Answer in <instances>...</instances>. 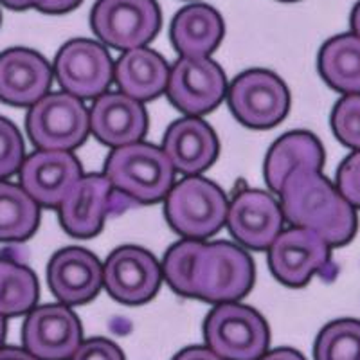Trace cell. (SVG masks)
I'll use <instances>...</instances> for the list:
<instances>
[{
	"label": "cell",
	"instance_id": "obj_13",
	"mask_svg": "<svg viewBox=\"0 0 360 360\" xmlns=\"http://www.w3.org/2000/svg\"><path fill=\"white\" fill-rule=\"evenodd\" d=\"M103 285L119 303H146L159 290L160 266L144 249L121 247L110 254L103 266Z\"/></svg>",
	"mask_w": 360,
	"mask_h": 360
},
{
	"label": "cell",
	"instance_id": "obj_26",
	"mask_svg": "<svg viewBox=\"0 0 360 360\" xmlns=\"http://www.w3.org/2000/svg\"><path fill=\"white\" fill-rule=\"evenodd\" d=\"M38 301V281L25 265L0 259V315L31 311Z\"/></svg>",
	"mask_w": 360,
	"mask_h": 360
},
{
	"label": "cell",
	"instance_id": "obj_11",
	"mask_svg": "<svg viewBox=\"0 0 360 360\" xmlns=\"http://www.w3.org/2000/svg\"><path fill=\"white\" fill-rule=\"evenodd\" d=\"M108 51L92 40H70L60 49L54 72L65 92L76 98H99L114 78Z\"/></svg>",
	"mask_w": 360,
	"mask_h": 360
},
{
	"label": "cell",
	"instance_id": "obj_24",
	"mask_svg": "<svg viewBox=\"0 0 360 360\" xmlns=\"http://www.w3.org/2000/svg\"><path fill=\"white\" fill-rule=\"evenodd\" d=\"M319 72L342 94H360V38L352 33L328 40L319 53Z\"/></svg>",
	"mask_w": 360,
	"mask_h": 360
},
{
	"label": "cell",
	"instance_id": "obj_29",
	"mask_svg": "<svg viewBox=\"0 0 360 360\" xmlns=\"http://www.w3.org/2000/svg\"><path fill=\"white\" fill-rule=\"evenodd\" d=\"M332 128L337 139L353 150H360V94L344 96L333 108Z\"/></svg>",
	"mask_w": 360,
	"mask_h": 360
},
{
	"label": "cell",
	"instance_id": "obj_14",
	"mask_svg": "<svg viewBox=\"0 0 360 360\" xmlns=\"http://www.w3.org/2000/svg\"><path fill=\"white\" fill-rule=\"evenodd\" d=\"M79 179L82 168L76 157L60 150L34 152L20 168V186L45 207H60Z\"/></svg>",
	"mask_w": 360,
	"mask_h": 360
},
{
	"label": "cell",
	"instance_id": "obj_15",
	"mask_svg": "<svg viewBox=\"0 0 360 360\" xmlns=\"http://www.w3.org/2000/svg\"><path fill=\"white\" fill-rule=\"evenodd\" d=\"M283 217V209L272 195L245 189L229 205L227 224L238 242L249 249L266 250L281 234Z\"/></svg>",
	"mask_w": 360,
	"mask_h": 360
},
{
	"label": "cell",
	"instance_id": "obj_40",
	"mask_svg": "<svg viewBox=\"0 0 360 360\" xmlns=\"http://www.w3.org/2000/svg\"><path fill=\"white\" fill-rule=\"evenodd\" d=\"M285 2H292V0H285Z\"/></svg>",
	"mask_w": 360,
	"mask_h": 360
},
{
	"label": "cell",
	"instance_id": "obj_28",
	"mask_svg": "<svg viewBox=\"0 0 360 360\" xmlns=\"http://www.w3.org/2000/svg\"><path fill=\"white\" fill-rule=\"evenodd\" d=\"M200 247V240H182L173 245L164 258V278L176 294L184 297H195V272Z\"/></svg>",
	"mask_w": 360,
	"mask_h": 360
},
{
	"label": "cell",
	"instance_id": "obj_30",
	"mask_svg": "<svg viewBox=\"0 0 360 360\" xmlns=\"http://www.w3.org/2000/svg\"><path fill=\"white\" fill-rule=\"evenodd\" d=\"M24 164V141L18 128L0 117V180L18 172Z\"/></svg>",
	"mask_w": 360,
	"mask_h": 360
},
{
	"label": "cell",
	"instance_id": "obj_17",
	"mask_svg": "<svg viewBox=\"0 0 360 360\" xmlns=\"http://www.w3.org/2000/svg\"><path fill=\"white\" fill-rule=\"evenodd\" d=\"M47 281L58 301L83 304L98 295L103 285V266L89 250L67 247L49 262Z\"/></svg>",
	"mask_w": 360,
	"mask_h": 360
},
{
	"label": "cell",
	"instance_id": "obj_35",
	"mask_svg": "<svg viewBox=\"0 0 360 360\" xmlns=\"http://www.w3.org/2000/svg\"><path fill=\"white\" fill-rule=\"evenodd\" d=\"M259 360H307L303 355L295 349L279 348L274 352H266Z\"/></svg>",
	"mask_w": 360,
	"mask_h": 360
},
{
	"label": "cell",
	"instance_id": "obj_32",
	"mask_svg": "<svg viewBox=\"0 0 360 360\" xmlns=\"http://www.w3.org/2000/svg\"><path fill=\"white\" fill-rule=\"evenodd\" d=\"M70 360H124L123 352L107 339L83 340Z\"/></svg>",
	"mask_w": 360,
	"mask_h": 360
},
{
	"label": "cell",
	"instance_id": "obj_12",
	"mask_svg": "<svg viewBox=\"0 0 360 360\" xmlns=\"http://www.w3.org/2000/svg\"><path fill=\"white\" fill-rule=\"evenodd\" d=\"M272 274L288 287H301L317 272L324 274L330 266L328 243L317 233L294 227L276 238L269 249Z\"/></svg>",
	"mask_w": 360,
	"mask_h": 360
},
{
	"label": "cell",
	"instance_id": "obj_5",
	"mask_svg": "<svg viewBox=\"0 0 360 360\" xmlns=\"http://www.w3.org/2000/svg\"><path fill=\"white\" fill-rule=\"evenodd\" d=\"M249 254L233 243H202L195 272V297L209 303H234L252 288Z\"/></svg>",
	"mask_w": 360,
	"mask_h": 360
},
{
	"label": "cell",
	"instance_id": "obj_23",
	"mask_svg": "<svg viewBox=\"0 0 360 360\" xmlns=\"http://www.w3.org/2000/svg\"><path fill=\"white\" fill-rule=\"evenodd\" d=\"M324 162L323 146L308 131H290L276 141L265 160V176L270 189L281 191L283 182L294 169L311 168L321 172Z\"/></svg>",
	"mask_w": 360,
	"mask_h": 360
},
{
	"label": "cell",
	"instance_id": "obj_2",
	"mask_svg": "<svg viewBox=\"0 0 360 360\" xmlns=\"http://www.w3.org/2000/svg\"><path fill=\"white\" fill-rule=\"evenodd\" d=\"M172 160L152 144L134 143L115 148L105 166V176L124 197L135 202H157L173 188Z\"/></svg>",
	"mask_w": 360,
	"mask_h": 360
},
{
	"label": "cell",
	"instance_id": "obj_3",
	"mask_svg": "<svg viewBox=\"0 0 360 360\" xmlns=\"http://www.w3.org/2000/svg\"><path fill=\"white\" fill-rule=\"evenodd\" d=\"M164 213L180 236L204 240L227 221L229 204L217 184L200 176H188L168 193Z\"/></svg>",
	"mask_w": 360,
	"mask_h": 360
},
{
	"label": "cell",
	"instance_id": "obj_34",
	"mask_svg": "<svg viewBox=\"0 0 360 360\" xmlns=\"http://www.w3.org/2000/svg\"><path fill=\"white\" fill-rule=\"evenodd\" d=\"M82 2L83 0H45V4L41 6L40 11L53 13V15H56V13H65V11H70V9H74V8H78Z\"/></svg>",
	"mask_w": 360,
	"mask_h": 360
},
{
	"label": "cell",
	"instance_id": "obj_27",
	"mask_svg": "<svg viewBox=\"0 0 360 360\" xmlns=\"http://www.w3.org/2000/svg\"><path fill=\"white\" fill-rule=\"evenodd\" d=\"M315 360H360V321L339 319L326 324L314 346Z\"/></svg>",
	"mask_w": 360,
	"mask_h": 360
},
{
	"label": "cell",
	"instance_id": "obj_39",
	"mask_svg": "<svg viewBox=\"0 0 360 360\" xmlns=\"http://www.w3.org/2000/svg\"><path fill=\"white\" fill-rule=\"evenodd\" d=\"M4 337H6V321H4V315H0V346L4 342Z\"/></svg>",
	"mask_w": 360,
	"mask_h": 360
},
{
	"label": "cell",
	"instance_id": "obj_36",
	"mask_svg": "<svg viewBox=\"0 0 360 360\" xmlns=\"http://www.w3.org/2000/svg\"><path fill=\"white\" fill-rule=\"evenodd\" d=\"M0 360H40L27 352L25 348H0Z\"/></svg>",
	"mask_w": 360,
	"mask_h": 360
},
{
	"label": "cell",
	"instance_id": "obj_1",
	"mask_svg": "<svg viewBox=\"0 0 360 360\" xmlns=\"http://www.w3.org/2000/svg\"><path fill=\"white\" fill-rule=\"evenodd\" d=\"M279 195L285 218L295 227L317 233L328 245H344L355 236V207L317 169H294Z\"/></svg>",
	"mask_w": 360,
	"mask_h": 360
},
{
	"label": "cell",
	"instance_id": "obj_18",
	"mask_svg": "<svg viewBox=\"0 0 360 360\" xmlns=\"http://www.w3.org/2000/svg\"><path fill=\"white\" fill-rule=\"evenodd\" d=\"M146 127L148 117L141 101L124 92H105L90 110V130L108 146L139 143Z\"/></svg>",
	"mask_w": 360,
	"mask_h": 360
},
{
	"label": "cell",
	"instance_id": "obj_8",
	"mask_svg": "<svg viewBox=\"0 0 360 360\" xmlns=\"http://www.w3.org/2000/svg\"><path fill=\"white\" fill-rule=\"evenodd\" d=\"M290 98L285 83L269 70H249L234 79L229 107L234 117L250 128H269L288 112Z\"/></svg>",
	"mask_w": 360,
	"mask_h": 360
},
{
	"label": "cell",
	"instance_id": "obj_25",
	"mask_svg": "<svg viewBox=\"0 0 360 360\" xmlns=\"http://www.w3.org/2000/svg\"><path fill=\"white\" fill-rule=\"evenodd\" d=\"M40 207L22 186L0 180V242L25 240L37 231Z\"/></svg>",
	"mask_w": 360,
	"mask_h": 360
},
{
	"label": "cell",
	"instance_id": "obj_19",
	"mask_svg": "<svg viewBox=\"0 0 360 360\" xmlns=\"http://www.w3.org/2000/svg\"><path fill=\"white\" fill-rule=\"evenodd\" d=\"M112 188L105 175L82 176L60 205L63 229L74 238L96 236L110 211Z\"/></svg>",
	"mask_w": 360,
	"mask_h": 360
},
{
	"label": "cell",
	"instance_id": "obj_37",
	"mask_svg": "<svg viewBox=\"0 0 360 360\" xmlns=\"http://www.w3.org/2000/svg\"><path fill=\"white\" fill-rule=\"evenodd\" d=\"M0 2H2L6 8L17 9V11H20V9H29V8L40 9L41 6L45 4V0H0Z\"/></svg>",
	"mask_w": 360,
	"mask_h": 360
},
{
	"label": "cell",
	"instance_id": "obj_20",
	"mask_svg": "<svg viewBox=\"0 0 360 360\" xmlns=\"http://www.w3.org/2000/svg\"><path fill=\"white\" fill-rule=\"evenodd\" d=\"M164 153L173 168L186 175L204 172L214 162L218 153L217 135L197 117L179 119L168 128L162 143Z\"/></svg>",
	"mask_w": 360,
	"mask_h": 360
},
{
	"label": "cell",
	"instance_id": "obj_10",
	"mask_svg": "<svg viewBox=\"0 0 360 360\" xmlns=\"http://www.w3.org/2000/svg\"><path fill=\"white\" fill-rule=\"evenodd\" d=\"M224 70L207 56H182L169 70L168 96L179 110L189 115L211 112L225 96Z\"/></svg>",
	"mask_w": 360,
	"mask_h": 360
},
{
	"label": "cell",
	"instance_id": "obj_21",
	"mask_svg": "<svg viewBox=\"0 0 360 360\" xmlns=\"http://www.w3.org/2000/svg\"><path fill=\"white\" fill-rule=\"evenodd\" d=\"M114 76L124 94L137 101H146L168 89L169 69L155 51L137 47L119 58Z\"/></svg>",
	"mask_w": 360,
	"mask_h": 360
},
{
	"label": "cell",
	"instance_id": "obj_4",
	"mask_svg": "<svg viewBox=\"0 0 360 360\" xmlns=\"http://www.w3.org/2000/svg\"><path fill=\"white\" fill-rule=\"evenodd\" d=\"M207 348L224 360H259L269 349V326L256 310L238 303H221L204 324Z\"/></svg>",
	"mask_w": 360,
	"mask_h": 360
},
{
	"label": "cell",
	"instance_id": "obj_38",
	"mask_svg": "<svg viewBox=\"0 0 360 360\" xmlns=\"http://www.w3.org/2000/svg\"><path fill=\"white\" fill-rule=\"evenodd\" d=\"M352 29H353V34L360 38V2L353 8L352 13Z\"/></svg>",
	"mask_w": 360,
	"mask_h": 360
},
{
	"label": "cell",
	"instance_id": "obj_6",
	"mask_svg": "<svg viewBox=\"0 0 360 360\" xmlns=\"http://www.w3.org/2000/svg\"><path fill=\"white\" fill-rule=\"evenodd\" d=\"M25 128L40 150L70 152L86 139L90 114L69 92L47 94L29 108Z\"/></svg>",
	"mask_w": 360,
	"mask_h": 360
},
{
	"label": "cell",
	"instance_id": "obj_22",
	"mask_svg": "<svg viewBox=\"0 0 360 360\" xmlns=\"http://www.w3.org/2000/svg\"><path fill=\"white\" fill-rule=\"evenodd\" d=\"M224 38L220 13L205 4L180 9L172 24V40L182 56H207Z\"/></svg>",
	"mask_w": 360,
	"mask_h": 360
},
{
	"label": "cell",
	"instance_id": "obj_7",
	"mask_svg": "<svg viewBox=\"0 0 360 360\" xmlns=\"http://www.w3.org/2000/svg\"><path fill=\"white\" fill-rule=\"evenodd\" d=\"M96 37L123 51L144 47L160 27L155 0H98L90 15Z\"/></svg>",
	"mask_w": 360,
	"mask_h": 360
},
{
	"label": "cell",
	"instance_id": "obj_33",
	"mask_svg": "<svg viewBox=\"0 0 360 360\" xmlns=\"http://www.w3.org/2000/svg\"><path fill=\"white\" fill-rule=\"evenodd\" d=\"M173 360H224L220 355L213 352L211 348H204V346H191V348L182 349L173 356Z\"/></svg>",
	"mask_w": 360,
	"mask_h": 360
},
{
	"label": "cell",
	"instance_id": "obj_9",
	"mask_svg": "<svg viewBox=\"0 0 360 360\" xmlns=\"http://www.w3.org/2000/svg\"><path fill=\"white\" fill-rule=\"evenodd\" d=\"M22 342L40 360H70L83 342L79 319L65 304H45L29 311Z\"/></svg>",
	"mask_w": 360,
	"mask_h": 360
},
{
	"label": "cell",
	"instance_id": "obj_31",
	"mask_svg": "<svg viewBox=\"0 0 360 360\" xmlns=\"http://www.w3.org/2000/svg\"><path fill=\"white\" fill-rule=\"evenodd\" d=\"M337 189L355 209H360V150L346 157L337 172Z\"/></svg>",
	"mask_w": 360,
	"mask_h": 360
},
{
	"label": "cell",
	"instance_id": "obj_16",
	"mask_svg": "<svg viewBox=\"0 0 360 360\" xmlns=\"http://www.w3.org/2000/svg\"><path fill=\"white\" fill-rule=\"evenodd\" d=\"M53 70L31 49H8L0 54V101L13 107H33L47 96Z\"/></svg>",
	"mask_w": 360,
	"mask_h": 360
}]
</instances>
